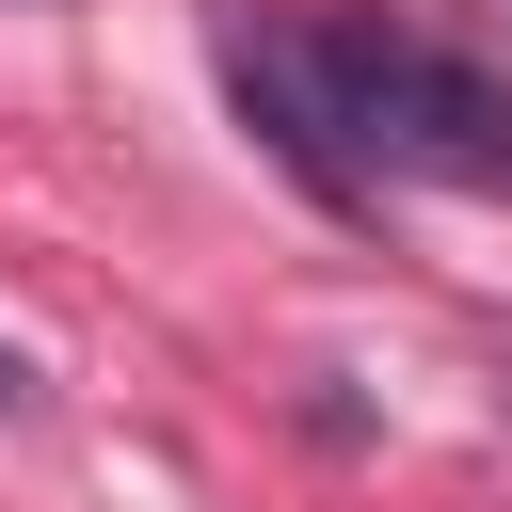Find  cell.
<instances>
[{
    "label": "cell",
    "instance_id": "cell-1",
    "mask_svg": "<svg viewBox=\"0 0 512 512\" xmlns=\"http://www.w3.org/2000/svg\"><path fill=\"white\" fill-rule=\"evenodd\" d=\"M304 64H320V112H336V144H352L368 192L384 176H416V192H512V80L496 64H464V48L400 32V16H320Z\"/></svg>",
    "mask_w": 512,
    "mask_h": 512
},
{
    "label": "cell",
    "instance_id": "cell-2",
    "mask_svg": "<svg viewBox=\"0 0 512 512\" xmlns=\"http://www.w3.org/2000/svg\"><path fill=\"white\" fill-rule=\"evenodd\" d=\"M224 96L272 128V160H288L320 208H368V176H352V144H336V112H320V64H304V32H224Z\"/></svg>",
    "mask_w": 512,
    "mask_h": 512
},
{
    "label": "cell",
    "instance_id": "cell-3",
    "mask_svg": "<svg viewBox=\"0 0 512 512\" xmlns=\"http://www.w3.org/2000/svg\"><path fill=\"white\" fill-rule=\"evenodd\" d=\"M16 400H32V368H16V352H0V416H16Z\"/></svg>",
    "mask_w": 512,
    "mask_h": 512
},
{
    "label": "cell",
    "instance_id": "cell-4",
    "mask_svg": "<svg viewBox=\"0 0 512 512\" xmlns=\"http://www.w3.org/2000/svg\"><path fill=\"white\" fill-rule=\"evenodd\" d=\"M480 16H512V0H480Z\"/></svg>",
    "mask_w": 512,
    "mask_h": 512
}]
</instances>
